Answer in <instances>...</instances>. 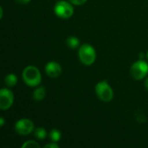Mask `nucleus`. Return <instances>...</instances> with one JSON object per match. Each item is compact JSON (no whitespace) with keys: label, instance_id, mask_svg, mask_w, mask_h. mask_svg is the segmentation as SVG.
Masks as SVG:
<instances>
[{"label":"nucleus","instance_id":"1","mask_svg":"<svg viewBox=\"0 0 148 148\" xmlns=\"http://www.w3.org/2000/svg\"><path fill=\"white\" fill-rule=\"evenodd\" d=\"M23 80L29 87H36L42 82V75L39 69L35 66H27L23 71Z\"/></svg>","mask_w":148,"mask_h":148},{"label":"nucleus","instance_id":"2","mask_svg":"<svg viewBox=\"0 0 148 148\" xmlns=\"http://www.w3.org/2000/svg\"><path fill=\"white\" fill-rule=\"evenodd\" d=\"M78 56H79L81 62L83 65L90 66L95 62L96 52H95V48L92 45L88 43H84L79 48Z\"/></svg>","mask_w":148,"mask_h":148},{"label":"nucleus","instance_id":"3","mask_svg":"<svg viewBox=\"0 0 148 148\" xmlns=\"http://www.w3.org/2000/svg\"><path fill=\"white\" fill-rule=\"evenodd\" d=\"M95 94L97 97L104 102H109L113 100L114 97V91L111 86L108 84L107 81L99 82L95 88Z\"/></svg>","mask_w":148,"mask_h":148},{"label":"nucleus","instance_id":"4","mask_svg":"<svg viewBox=\"0 0 148 148\" xmlns=\"http://www.w3.org/2000/svg\"><path fill=\"white\" fill-rule=\"evenodd\" d=\"M54 12L59 18L69 19L74 14V8L69 1L68 2V1L61 0L55 4Z\"/></svg>","mask_w":148,"mask_h":148},{"label":"nucleus","instance_id":"5","mask_svg":"<svg viewBox=\"0 0 148 148\" xmlns=\"http://www.w3.org/2000/svg\"><path fill=\"white\" fill-rule=\"evenodd\" d=\"M130 74L132 77L136 81L144 79L148 74V63L142 59L135 62L131 66Z\"/></svg>","mask_w":148,"mask_h":148},{"label":"nucleus","instance_id":"6","mask_svg":"<svg viewBox=\"0 0 148 148\" xmlns=\"http://www.w3.org/2000/svg\"><path fill=\"white\" fill-rule=\"evenodd\" d=\"M35 130L34 123L31 120L23 118L18 120L15 124V131L22 136H26L33 133Z\"/></svg>","mask_w":148,"mask_h":148},{"label":"nucleus","instance_id":"7","mask_svg":"<svg viewBox=\"0 0 148 148\" xmlns=\"http://www.w3.org/2000/svg\"><path fill=\"white\" fill-rule=\"evenodd\" d=\"M14 102V95L9 88H2L0 90V108L1 110H8Z\"/></svg>","mask_w":148,"mask_h":148},{"label":"nucleus","instance_id":"8","mask_svg":"<svg viewBox=\"0 0 148 148\" xmlns=\"http://www.w3.org/2000/svg\"><path fill=\"white\" fill-rule=\"evenodd\" d=\"M45 72L49 77L56 78L62 74V67L56 62H49L45 66Z\"/></svg>","mask_w":148,"mask_h":148},{"label":"nucleus","instance_id":"9","mask_svg":"<svg viewBox=\"0 0 148 148\" xmlns=\"http://www.w3.org/2000/svg\"><path fill=\"white\" fill-rule=\"evenodd\" d=\"M46 96V89L44 87H38L36 88L34 92H33V95H32V97H33V100L36 101H42Z\"/></svg>","mask_w":148,"mask_h":148},{"label":"nucleus","instance_id":"10","mask_svg":"<svg viewBox=\"0 0 148 148\" xmlns=\"http://www.w3.org/2000/svg\"><path fill=\"white\" fill-rule=\"evenodd\" d=\"M66 43H67L68 47H69L72 49H76V48H78L80 46V40H79L78 37L71 36H69L67 38Z\"/></svg>","mask_w":148,"mask_h":148},{"label":"nucleus","instance_id":"11","mask_svg":"<svg viewBox=\"0 0 148 148\" xmlns=\"http://www.w3.org/2000/svg\"><path fill=\"white\" fill-rule=\"evenodd\" d=\"M4 83L9 88H12V87L16 86V84L17 83V77H16V75H14V74L7 75L5 76V78H4Z\"/></svg>","mask_w":148,"mask_h":148},{"label":"nucleus","instance_id":"12","mask_svg":"<svg viewBox=\"0 0 148 148\" xmlns=\"http://www.w3.org/2000/svg\"><path fill=\"white\" fill-rule=\"evenodd\" d=\"M34 136L37 139V140H44L47 137V131L43 128V127H36L34 130Z\"/></svg>","mask_w":148,"mask_h":148},{"label":"nucleus","instance_id":"13","mask_svg":"<svg viewBox=\"0 0 148 148\" xmlns=\"http://www.w3.org/2000/svg\"><path fill=\"white\" fill-rule=\"evenodd\" d=\"M62 138V133L58 129H52L49 133V139L53 142H58Z\"/></svg>","mask_w":148,"mask_h":148},{"label":"nucleus","instance_id":"14","mask_svg":"<svg viewBox=\"0 0 148 148\" xmlns=\"http://www.w3.org/2000/svg\"><path fill=\"white\" fill-rule=\"evenodd\" d=\"M22 147L23 148H39L40 147V145H39L36 141H34V140H28V141H25V142L22 145Z\"/></svg>","mask_w":148,"mask_h":148},{"label":"nucleus","instance_id":"15","mask_svg":"<svg viewBox=\"0 0 148 148\" xmlns=\"http://www.w3.org/2000/svg\"><path fill=\"white\" fill-rule=\"evenodd\" d=\"M68 1H69L74 5H82L87 2V0H68Z\"/></svg>","mask_w":148,"mask_h":148},{"label":"nucleus","instance_id":"16","mask_svg":"<svg viewBox=\"0 0 148 148\" xmlns=\"http://www.w3.org/2000/svg\"><path fill=\"white\" fill-rule=\"evenodd\" d=\"M44 148H59V146L56 144V142L51 141V143L46 144V145L44 146Z\"/></svg>","mask_w":148,"mask_h":148},{"label":"nucleus","instance_id":"17","mask_svg":"<svg viewBox=\"0 0 148 148\" xmlns=\"http://www.w3.org/2000/svg\"><path fill=\"white\" fill-rule=\"evenodd\" d=\"M31 0H16V2L19 4H27L30 2Z\"/></svg>","mask_w":148,"mask_h":148},{"label":"nucleus","instance_id":"18","mask_svg":"<svg viewBox=\"0 0 148 148\" xmlns=\"http://www.w3.org/2000/svg\"><path fill=\"white\" fill-rule=\"evenodd\" d=\"M3 125H4V119H3V117H1L0 118V126L3 127Z\"/></svg>","mask_w":148,"mask_h":148},{"label":"nucleus","instance_id":"19","mask_svg":"<svg viewBox=\"0 0 148 148\" xmlns=\"http://www.w3.org/2000/svg\"><path fill=\"white\" fill-rule=\"evenodd\" d=\"M145 87H146L147 89H148V78L146 80V82H145Z\"/></svg>","mask_w":148,"mask_h":148},{"label":"nucleus","instance_id":"20","mask_svg":"<svg viewBox=\"0 0 148 148\" xmlns=\"http://www.w3.org/2000/svg\"><path fill=\"white\" fill-rule=\"evenodd\" d=\"M140 59H142V58L144 57V54H143V53H140Z\"/></svg>","mask_w":148,"mask_h":148},{"label":"nucleus","instance_id":"21","mask_svg":"<svg viewBox=\"0 0 148 148\" xmlns=\"http://www.w3.org/2000/svg\"><path fill=\"white\" fill-rule=\"evenodd\" d=\"M146 56H147V59L148 60V51H147V55H146Z\"/></svg>","mask_w":148,"mask_h":148}]
</instances>
